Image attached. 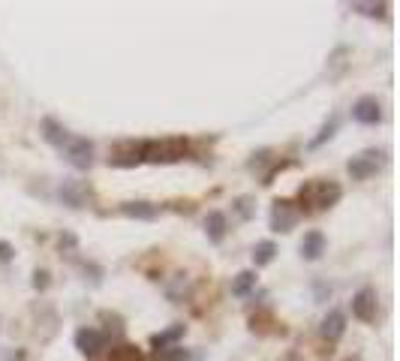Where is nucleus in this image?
Segmentation results:
<instances>
[{
  "instance_id": "1",
  "label": "nucleus",
  "mask_w": 400,
  "mask_h": 361,
  "mask_svg": "<svg viewBox=\"0 0 400 361\" xmlns=\"http://www.w3.org/2000/svg\"><path fill=\"white\" fill-rule=\"evenodd\" d=\"M340 196H343V190H340L337 180H310V184L301 187L298 202L307 205V211H325L331 205H337Z\"/></svg>"
},
{
  "instance_id": "2",
  "label": "nucleus",
  "mask_w": 400,
  "mask_h": 361,
  "mask_svg": "<svg viewBox=\"0 0 400 361\" xmlns=\"http://www.w3.org/2000/svg\"><path fill=\"white\" fill-rule=\"evenodd\" d=\"M184 154H187V142L181 136L154 138V142H145V147H141V160L154 163V166H169V163H178V160H184Z\"/></svg>"
},
{
  "instance_id": "3",
  "label": "nucleus",
  "mask_w": 400,
  "mask_h": 361,
  "mask_svg": "<svg viewBox=\"0 0 400 361\" xmlns=\"http://www.w3.org/2000/svg\"><path fill=\"white\" fill-rule=\"evenodd\" d=\"M382 163H386V154L377 151V147H368V151L355 154V157L346 163V172L355 180H368V178H373L382 169Z\"/></svg>"
},
{
  "instance_id": "4",
  "label": "nucleus",
  "mask_w": 400,
  "mask_h": 361,
  "mask_svg": "<svg viewBox=\"0 0 400 361\" xmlns=\"http://www.w3.org/2000/svg\"><path fill=\"white\" fill-rule=\"evenodd\" d=\"M63 157L70 166H76L81 172H88L90 166H94V142L90 138H81V136H70V142H66L63 147Z\"/></svg>"
},
{
  "instance_id": "5",
  "label": "nucleus",
  "mask_w": 400,
  "mask_h": 361,
  "mask_svg": "<svg viewBox=\"0 0 400 361\" xmlns=\"http://www.w3.org/2000/svg\"><path fill=\"white\" fill-rule=\"evenodd\" d=\"M298 208H295V202H289V199H277L271 205V229L274 232H292L295 223H298Z\"/></svg>"
},
{
  "instance_id": "6",
  "label": "nucleus",
  "mask_w": 400,
  "mask_h": 361,
  "mask_svg": "<svg viewBox=\"0 0 400 361\" xmlns=\"http://www.w3.org/2000/svg\"><path fill=\"white\" fill-rule=\"evenodd\" d=\"M141 147H145V142H121V145H114L112 157H108V166L132 169V166H139V163H145V160H141Z\"/></svg>"
},
{
  "instance_id": "7",
  "label": "nucleus",
  "mask_w": 400,
  "mask_h": 361,
  "mask_svg": "<svg viewBox=\"0 0 400 361\" xmlns=\"http://www.w3.org/2000/svg\"><path fill=\"white\" fill-rule=\"evenodd\" d=\"M352 118L358 121V124H364V127L379 124V121H382L379 100H377V96H358L355 105H352Z\"/></svg>"
},
{
  "instance_id": "8",
  "label": "nucleus",
  "mask_w": 400,
  "mask_h": 361,
  "mask_svg": "<svg viewBox=\"0 0 400 361\" xmlns=\"http://www.w3.org/2000/svg\"><path fill=\"white\" fill-rule=\"evenodd\" d=\"M57 196H61V202L70 205V208H85L88 199H90V187L85 180H63Z\"/></svg>"
},
{
  "instance_id": "9",
  "label": "nucleus",
  "mask_w": 400,
  "mask_h": 361,
  "mask_svg": "<svg viewBox=\"0 0 400 361\" xmlns=\"http://www.w3.org/2000/svg\"><path fill=\"white\" fill-rule=\"evenodd\" d=\"M352 313L361 319V322H373V319H377V289H370V286L358 289L355 298H352Z\"/></svg>"
},
{
  "instance_id": "10",
  "label": "nucleus",
  "mask_w": 400,
  "mask_h": 361,
  "mask_svg": "<svg viewBox=\"0 0 400 361\" xmlns=\"http://www.w3.org/2000/svg\"><path fill=\"white\" fill-rule=\"evenodd\" d=\"M106 347V338L103 331H97V328H79L76 331V349L81 352V355H97L99 349Z\"/></svg>"
},
{
  "instance_id": "11",
  "label": "nucleus",
  "mask_w": 400,
  "mask_h": 361,
  "mask_svg": "<svg viewBox=\"0 0 400 361\" xmlns=\"http://www.w3.org/2000/svg\"><path fill=\"white\" fill-rule=\"evenodd\" d=\"M343 331H346V316L340 313V310H331V313L322 319V328H319L322 340L334 343V340H340V338H343Z\"/></svg>"
},
{
  "instance_id": "12",
  "label": "nucleus",
  "mask_w": 400,
  "mask_h": 361,
  "mask_svg": "<svg viewBox=\"0 0 400 361\" xmlns=\"http://www.w3.org/2000/svg\"><path fill=\"white\" fill-rule=\"evenodd\" d=\"M121 214L130 217V220H157L160 208L154 202H145V199H136V202H123L121 205Z\"/></svg>"
},
{
  "instance_id": "13",
  "label": "nucleus",
  "mask_w": 400,
  "mask_h": 361,
  "mask_svg": "<svg viewBox=\"0 0 400 361\" xmlns=\"http://www.w3.org/2000/svg\"><path fill=\"white\" fill-rule=\"evenodd\" d=\"M325 247H328V241H325V235L322 232H307L304 235V241H301V256L307 259V262H316L325 253Z\"/></svg>"
},
{
  "instance_id": "14",
  "label": "nucleus",
  "mask_w": 400,
  "mask_h": 361,
  "mask_svg": "<svg viewBox=\"0 0 400 361\" xmlns=\"http://www.w3.org/2000/svg\"><path fill=\"white\" fill-rule=\"evenodd\" d=\"M226 214H220V211H211V214L205 217V235L211 244H220L223 238H226Z\"/></svg>"
},
{
  "instance_id": "15",
  "label": "nucleus",
  "mask_w": 400,
  "mask_h": 361,
  "mask_svg": "<svg viewBox=\"0 0 400 361\" xmlns=\"http://www.w3.org/2000/svg\"><path fill=\"white\" fill-rule=\"evenodd\" d=\"M187 334V325H181V322H174V325H169L166 331H160V334H154L151 338V347L154 349H166V347H178V340Z\"/></svg>"
},
{
  "instance_id": "16",
  "label": "nucleus",
  "mask_w": 400,
  "mask_h": 361,
  "mask_svg": "<svg viewBox=\"0 0 400 361\" xmlns=\"http://www.w3.org/2000/svg\"><path fill=\"white\" fill-rule=\"evenodd\" d=\"M43 138L48 145H54V147H63L66 142H70V133H66V127L57 124L54 118H46L43 121Z\"/></svg>"
},
{
  "instance_id": "17",
  "label": "nucleus",
  "mask_w": 400,
  "mask_h": 361,
  "mask_svg": "<svg viewBox=\"0 0 400 361\" xmlns=\"http://www.w3.org/2000/svg\"><path fill=\"white\" fill-rule=\"evenodd\" d=\"M274 256H277V244H274V241H259V244L253 247V262H256V268L271 265Z\"/></svg>"
},
{
  "instance_id": "18",
  "label": "nucleus",
  "mask_w": 400,
  "mask_h": 361,
  "mask_svg": "<svg viewBox=\"0 0 400 361\" xmlns=\"http://www.w3.org/2000/svg\"><path fill=\"white\" fill-rule=\"evenodd\" d=\"M190 292V277L187 274H174L172 280H169V286H166V295H169L172 301H184V295Z\"/></svg>"
},
{
  "instance_id": "19",
  "label": "nucleus",
  "mask_w": 400,
  "mask_h": 361,
  "mask_svg": "<svg viewBox=\"0 0 400 361\" xmlns=\"http://www.w3.org/2000/svg\"><path fill=\"white\" fill-rule=\"evenodd\" d=\"M253 286H256V271H241L235 280H232V295L241 298V295H247Z\"/></svg>"
},
{
  "instance_id": "20",
  "label": "nucleus",
  "mask_w": 400,
  "mask_h": 361,
  "mask_svg": "<svg viewBox=\"0 0 400 361\" xmlns=\"http://www.w3.org/2000/svg\"><path fill=\"white\" fill-rule=\"evenodd\" d=\"M268 163H274V154L268 151V147H262V151H256L253 157H250L247 169H250V172H259L262 180H265V166H268Z\"/></svg>"
},
{
  "instance_id": "21",
  "label": "nucleus",
  "mask_w": 400,
  "mask_h": 361,
  "mask_svg": "<svg viewBox=\"0 0 400 361\" xmlns=\"http://www.w3.org/2000/svg\"><path fill=\"white\" fill-rule=\"evenodd\" d=\"M108 361H145V355H141V349L130 347V343H121L118 349H112V358Z\"/></svg>"
},
{
  "instance_id": "22",
  "label": "nucleus",
  "mask_w": 400,
  "mask_h": 361,
  "mask_svg": "<svg viewBox=\"0 0 400 361\" xmlns=\"http://www.w3.org/2000/svg\"><path fill=\"white\" fill-rule=\"evenodd\" d=\"M337 133V114H331V118L328 121H325V124H322V130H319V136H316L313 138V142H310V147H322L325 142H328V138L331 136H334Z\"/></svg>"
},
{
  "instance_id": "23",
  "label": "nucleus",
  "mask_w": 400,
  "mask_h": 361,
  "mask_svg": "<svg viewBox=\"0 0 400 361\" xmlns=\"http://www.w3.org/2000/svg\"><path fill=\"white\" fill-rule=\"evenodd\" d=\"M235 211H238L241 220H253V214H256V199H253V196H238V199H235Z\"/></svg>"
},
{
  "instance_id": "24",
  "label": "nucleus",
  "mask_w": 400,
  "mask_h": 361,
  "mask_svg": "<svg viewBox=\"0 0 400 361\" xmlns=\"http://www.w3.org/2000/svg\"><path fill=\"white\" fill-rule=\"evenodd\" d=\"M352 12H361L368 19H382L388 12V6L386 3H352Z\"/></svg>"
},
{
  "instance_id": "25",
  "label": "nucleus",
  "mask_w": 400,
  "mask_h": 361,
  "mask_svg": "<svg viewBox=\"0 0 400 361\" xmlns=\"http://www.w3.org/2000/svg\"><path fill=\"white\" fill-rule=\"evenodd\" d=\"M157 361H187V349L184 347H166L154 352Z\"/></svg>"
},
{
  "instance_id": "26",
  "label": "nucleus",
  "mask_w": 400,
  "mask_h": 361,
  "mask_svg": "<svg viewBox=\"0 0 400 361\" xmlns=\"http://www.w3.org/2000/svg\"><path fill=\"white\" fill-rule=\"evenodd\" d=\"M48 286H52V274H48L46 268H37V271H33V289H37V292H46Z\"/></svg>"
},
{
  "instance_id": "27",
  "label": "nucleus",
  "mask_w": 400,
  "mask_h": 361,
  "mask_svg": "<svg viewBox=\"0 0 400 361\" xmlns=\"http://www.w3.org/2000/svg\"><path fill=\"white\" fill-rule=\"evenodd\" d=\"M12 256H15L12 244H10V241H0V262H10Z\"/></svg>"
},
{
  "instance_id": "28",
  "label": "nucleus",
  "mask_w": 400,
  "mask_h": 361,
  "mask_svg": "<svg viewBox=\"0 0 400 361\" xmlns=\"http://www.w3.org/2000/svg\"><path fill=\"white\" fill-rule=\"evenodd\" d=\"M57 244H61V250H63V247H66V250H72V247H76V235L63 232V235H61V241H57Z\"/></svg>"
},
{
  "instance_id": "29",
  "label": "nucleus",
  "mask_w": 400,
  "mask_h": 361,
  "mask_svg": "<svg viewBox=\"0 0 400 361\" xmlns=\"http://www.w3.org/2000/svg\"><path fill=\"white\" fill-rule=\"evenodd\" d=\"M24 358H28V355H24V349H19V352H15V355H10L6 361H24Z\"/></svg>"
}]
</instances>
